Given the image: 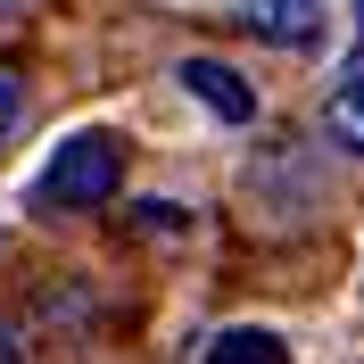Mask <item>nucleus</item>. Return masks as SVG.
<instances>
[{
  "instance_id": "1",
  "label": "nucleus",
  "mask_w": 364,
  "mask_h": 364,
  "mask_svg": "<svg viewBox=\"0 0 364 364\" xmlns=\"http://www.w3.org/2000/svg\"><path fill=\"white\" fill-rule=\"evenodd\" d=\"M124 191V141L116 133H75L50 149V166L33 174V207L50 215H91V207H108Z\"/></svg>"
},
{
  "instance_id": "2",
  "label": "nucleus",
  "mask_w": 364,
  "mask_h": 364,
  "mask_svg": "<svg viewBox=\"0 0 364 364\" xmlns=\"http://www.w3.org/2000/svg\"><path fill=\"white\" fill-rule=\"evenodd\" d=\"M224 17L240 33H257L265 50H315L323 42V0H224Z\"/></svg>"
},
{
  "instance_id": "3",
  "label": "nucleus",
  "mask_w": 364,
  "mask_h": 364,
  "mask_svg": "<svg viewBox=\"0 0 364 364\" xmlns=\"http://www.w3.org/2000/svg\"><path fill=\"white\" fill-rule=\"evenodd\" d=\"M174 83L191 91L207 116H224V124H249V116H257V83H249L240 67H224V58H207V50H191V58H182Z\"/></svg>"
},
{
  "instance_id": "4",
  "label": "nucleus",
  "mask_w": 364,
  "mask_h": 364,
  "mask_svg": "<svg viewBox=\"0 0 364 364\" xmlns=\"http://www.w3.org/2000/svg\"><path fill=\"white\" fill-rule=\"evenodd\" d=\"M323 141L340 158H364V58H348V75L323 91Z\"/></svg>"
},
{
  "instance_id": "5",
  "label": "nucleus",
  "mask_w": 364,
  "mask_h": 364,
  "mask_svg": "<svg viewBox=\"0 0 364 364\" xmlns=\"http://www.w3.org/2000/svg\"><path fill=\"white\" fill-rule=\"evenodd\" d=\"M207 364H290V348H282V331H265V323H240V331H224V340L207 348Z\"/></svg>"
},
{
  "instance_id": "6",
  "label": "nucleus",
  "mask_w": 364,
  "mask_h": 364,
  "mask_svg": "<svg viewBox=\"0 0 364 364\" xmlns=\"http://www.w3.org/2000/svg\"><path fill=\"white\" fill-rule=\"evenodd\" d=\"M17 116H25V67H17V58H0V141L17 133Z\"/></svg>"
},
{
  "instance_id": "7",
  "label": "nucleus",
  "mask_w": 364,
  "mask_h": 364,
  "mask_svg": "<svg viewBox=\"0 0 364 364\" xmlns=\"http://www.w3.org/2000/svg\"><path fill=\"white\" fill-rule=\"evenodd\" d=\"M133 232H182V207L174 199H141L133 207Z\"/></svg>"
},
{
  "instance_id": "8",
  "label": "nucleus",
  "mask_w": 364,
  "mask_h": 364,
  "mask_svg": "<svg viewBox=\"0 0 364 364\" xmlns=\"http://www.w3.org/2000/svg\"><path fill=\"white\" fill-rule=\"evenodd\" d=\"M0 364H25V323L0 315Z\"/></svg>"
},
{
  "instance_id": "9",
  "label": "nucleus",
  "mask_w": 364,
  "mask_h": 364,
  "mask_svg": "<svg viewBox=\"0 0 364 364\" xmlns=\"http://www.w3.org/2000/svg\"><path fill=\"white\" fill-rule=\"evenodd\" d=\"M17 9H25V0H0V17H17Z\"/></svg>"
}]
</instances>
